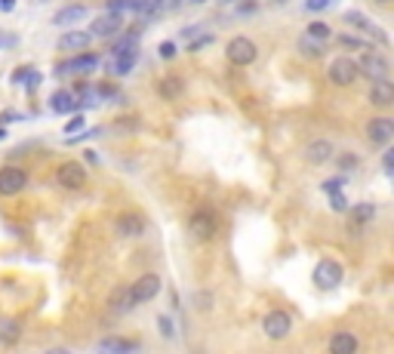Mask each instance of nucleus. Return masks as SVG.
<instances>
[{
  "mask_svg": "<svg viewBox=\"0 0 394 354\" xmlns=\"http://www.w3.org/2000/svg\"><path fill=\"white\" fill-rule=\"evenodd\" d=\"M225 59L231 62V65H237V68H246V65H253V62L259 59V46H256L253 37L237 34V37H231V41L225 43Z\"/></svg>",
  "mask_w": 394,
  "mask_h": 354,
  "instance_id": "obj_1",
  "label": "nucleus"
},
{
  "mask_svg": "<svg viewBox=\"0 0 394 354\" xmlns=\"http://www.w3.org/2000/svg\"><path fill=\"white\" fill-rule=\"evenodd\" d=\"M188 231H191V237H195V241H200V243L213 241L216 231H219V215H216L210 206H200V210L191 213Z\"/></svg>",
  "mask_w": 394,
  "mask_h": 354,
  "instance_id": "obj_2",
  "label": "nucleus"
},
{
  "mask_svg": "<svg viewBox=\"0 0 394 354\" xmlns=\"http://www.w3.org/2000/svg\"><path fill=\"white\" fill-rule=\"evenodd\" d=\"M311 281H314V287H318V290H336L339 283L345 281L342 262H336V259H321L318 265H314Z\"/></svg>",
  "mask_w": 394,
  "mask_h": 354,
  "instance_id": "obj_3",
  "label": "nucleus"
},
{
  "mask_svg": "<svg viewBox=\"0 0 394 354\" xmlns=\"http://www.w3.org/2000/svg\"><path fill=\"white\" fill-rule=\"evenodd\" d=\"M358 74H364L367 80H388L391 62L385 59L379 50H364V56L358 62Z\"/></svg>",
  "mask_w": 394,
  "mask_h": 354,
  "instance_id": "obj_4",
  "label": "nucleus"
},
{
  "mask_svg": "<svg viewBox=\"0 0 394 354\" xmlns=\"http://www.w3.org/2000/svg\"><path fill=\"white\" fill-rule=\"evenodd\" d=\"M327 77H330V83L339 90H345V87H351L354 80H358V62L349 59V56H339L330 62V68H327Z\"/></svg>",
  "mask_w": 394,
  "mask_h": 354,
  "instance_id": "obj_5",
  "label": "nucleus"
},
{
  "mask_svg": "<svg viewBox=\"0 0 394 354\" xmlns=\"http://www.w3.org/2000/svg\"><path fill=\"white\" fill-rule=\"evenodd\" d=\"M56 182L65 191H80L87 185V167L77 164V160H65V164L56 167Z\"/></svg>",
  "mask_w": 394,
  "mask_h": 354,
  "instance_id": "obj_6",
  "label": "nucleus"
},
{
  "mask_svg": "<svg viewBox=\"0 0 394 354\" xmlns=\"http://www.w3.org/2000/svg\"><path fill=\"white\" fill-rule=\"evenodd\" d=\"M262 330H265L268 339H274V342H281V339L290 336L293 330V318L287 311H281V308H272V311L262 318Z\"/></svg>",
  "mask_w": 394,
  "mask_h": 354,
  "instance_id": "obj_7",
  "label": "nucleus"
},
{
  "mask_svg": "<svg viewBox=\"0 0 394 354\" xmlns=\"http://www.w3.org/2000/svg\"><path fill=\"white\" fill-rule=\"evenodd\" d=\"M160 290H164V281H160V274H142L139 281L129 287V292H133V302L136 305H142V302H151V299H157L160 296Z\"/></svg>",
  "mask_w": 394,
  "mask_h": 354,
  "instance_id": "obj_8",
  "label": "nucleus"
},
{
  "mask_svg": "<svg viewBox=\"0 0 394 354\" xmlns=\"http://www.w3.org/2000/svg\"><path fill=\"white\" fill-rule=\"evenodd\" d=\"M92 68H99V56L90 50H80L74 52L68 62H62V65L56 68V77H68V74H87L92 71Z\"/></svg>",
  "mask_w": 394,
  "mask_h": 354,
  "instance_id": "obj_9",
  "label": "nucleus"
},
{
  "mask_svg": "<svg viewBox=\"0 0 394 354\" xmlns=\"http://www.w3.org/2000/svg\"><path fill=\"white\" fill-rule=\"evenodd\" d=\"M367 142L373 148H388L394 142V120L391 118H373L367 123Z\"/></svg>",
  "mask_w": 394,
  "mask_h": 354,
  "instance_id": "obj_10",
  "label": "nucleus"
},
{
  "mask_svg": "<svg viewBox=\"0 0 394 354\" xmlns=\"http://www.w3.org/2000/svg\"><path fill=\"white\" fill-rule=\"evenodd\" d=\"M28 185V173L22 167H3L0 169V197H15L22 194Z\"/></svg>",
  "mask_w": 394,
  "mask_h": 354,
  "instance_id": "obj_11",
  "label": "nucleus"
},
{
  "mask_svg": "<svg viewBox=\"0 0 394 354\" xmlns=\"http://www.w3.org/2000/svg\"><path fill=\"white\" fill-rule=\"evenodd\" d=\"M139 348L142 345L129 336H105V339H99L96 354H139Z\"/></svg>",
  "mask_w": 394,
  "mask_h": 354,
  "instance_id": "obj_12",
  "label": "nucleus"
},
{
  "mask_svg": "<svg viewBox=\"0 0 394 354\" xmlns=\"http://www.w3.org/2000/svg\"><path fill=\"white\" fill-rule=\"evenodd\" d=\"M123 25H127V19L118 13H102L99 19H92V25H90V34L92 37H114V34H120Z\"/></svg>",
  "mask_w": 394,
  "mask_h": 354,
  "instance_id": "obj_13",
  "label": "nucleus"
},
{
  "mask_svg": "<svg viewBox=\"0 0 394 354\" xmlns=\"http://www.w3.org/2000/svg\"><path fill=\"white\" fill-rule=\"evenodd\" d=\"M367 99H370V105H376V108H391L394 105V83L391 80H370Z\"/></svg>",
  "mask_w": 394,
  "mask_h": 354,
  "instance_id": "obj_14",
  "label": "nucleus"
},
{
  "mask_svg": "<svg viewBox=\"0 0 394 354\" xmlns=\"http://www.w3.org/2000/svg\"><path fill=\"white\" fill-rule=\"evenodd\" d=\"M358 336L351 333V330H336L333 336H330L327 342V351L330 354H358Z\"/></svg>",
  "mask_w": 394,
  "mask_h": 354,
  "instance_id": "obj_15",
  "label": "nucleus"
},
{
  "mask_svg": "<svg viewBox=\"0 0 394 354\" xmlns=\"http://www.w3.org/2000/svg\"><path fill=\"white\" fill-rule=\"evenodd\" d=\"M330 157H333V142H330V139H311V142L305 145V160L311 167H323Z\"/></svg>",
  "mask_w": 394,
  "mask_h": 354,
  "instance_id": "obj_16",
  "label": "nucleus"
},
{
  "mask_svg": "<svg viewBox=\"0 0 394 354\" xmlns=\"http://www.w3.org/2000/svg\"><path fill=\"white\" fill-rule=\"evenodd\" d=\"M136 308L133 302V292H129V287H118V290H111V296H108V311L111 314H129Z\"/></svg>",
  "mask_w": 394,
  "mask_h": 354,
  "instance_id": "obj_17",
  "label": "nucleus"
},
{
  "mask_svg": "<svg viewBox=\"0 0 394 354\" xmlns=\"http://www.w3.org/2000/svg\"><path fill=\"white\" fill-rule=\"evenodd\" d=\"M90 41H92L90 31H65V34L59 37L56 46L62 52H80V50H87L90 46Z\"/></svg>",
  "mask_w": 394,
  "mask_h": 354,
  "instance_id": "obj_18",
  "label": "nucleus"
},
{
  "mask_svg": "<svg viewBox=\"0 0 394 354\" xmlns=\"http://www.w3.org/2000/svg\"><path fill=\"white\" fill-rule=\"evenodd\" d=\"M87 3H68V6H62V10L52 15V25H59V28H65V25H74V22H80V19H87Z\"/></svg>",
  "mask_w": 394,
  "mask_h": 354,
  "instance_id": "obj_19",
  "label": "nucleus"
},
{
  "mask_svg": "<svg viewBox=\"0 0 394 354\" xmlns=\"http://www.w3.org/2000/svg\"><path fill=\"white\" fill-rule=\"evenodd\" d=\"M157 92H160V99H167V102H176V99L185 96V80L176 74H167L164 80L157 83Z\"/></svg>",
  "mask_w": 394,
  "mask_h": 354,
  "instance_id": "obj_20",
  "label": "nucleus"
},
{
  "mask_svg": "<svg viewBox=\"0 0 394 354\" xmlns=\"http://www.w3.org/2000/svg\"><path fill=\"white\" fill-rule=\"evenodd\" d=\"M118 231L123 237H139L145 231V219L139 213H120L118 215Z\"/></svg>",
  "mask_w": 394,
  "mask_h": 354,
  "instance_id": "obj_21",
  "label": "nucleus"
},
{
  "mask_svg": "<svg viewBox=\"0 0 394 354\" xmlns=\"http://www.w3.org/2000/svg\"><path fill=\"white\" fill-rule=\"evenodd\" d=\"M111 56H139V28H129L127 34L111 46Z\"/></svg>",
  "mask_w": 394,
  "mask_h": 354,
  "instance_id": "obj_22",
  "label": "nucleus"
},
{
  "mask_svg": "<svg viewBox=\"0 0 394 354\" xmlns=\"http://www.w3.org/2000/svg\"><path fill=\"white\" fill-rule=\"evenodd\" d=\"M50 108H52L56 114H71L74 108H77L74 92H71V90H59V92H52V96H50Z\"/></svg>",
  "mask_w": 394,
  "mask_h": 354,
  "instance_id": "obj_23",
  "label": "nucleus"
},
{
  "mask_svg": "<svg viewBox=\"0 0 394 354\" xmlns=\"http://www.w3.org/2000/svg\"><path fill=\"white\" fill-rule=\"evenodd\" d=\"M22 339V323L15 318H0V345H15Z\"/></svg>",
  "mask_w": 394,
  "mask_h": 354,
  "instance_id": "obj_24",
  "label": "nucleus"
},
{
  "mask_svg": "<svg viewBox=\"0 0 394 354\" xmlns=\"http://www.w3.org/2000/svg\"><path fill=\"white\" fill-rule=\"evenodd\" d=\"M136 62H139V56H114L108 71H111L114 77H129L133 74V68H136Z\"/></svg>",
  "mask_w": 394,
  "mask_h": 354,
  "instance_id": "obj_25",
  "label": "nucleus"
},
{
  "mask_svg": "<svg viewBox=\"0 0 394 354\" xmlns=\"http://www.w3.org/2000/svg\"><path fill=\"white\" fill-rule=\"evenodd\" d=\"M305 34L311 37V41H321V43H327L330 37H333V31H330L327 22H321V19H314V22H308V28H305Z\"/></svg>",
  "mask_w": 394,
  "mask_h": 354,
  "instance_id": "obj_26",
  "label": "nucleus"
},
{
  "mask_svg": "<svg viewBox=\"0 0 394 354\" xmlns=\"http://www.w3.org/2000/svg\"><path fill=\"white\" fill-rule=\"evenodd\" d=\"M349 213L358 225H367V222H373V215H376V204H354V206H349Z\"/></svg>",
  "mask_w": 394,
  "mask_h": 354,
  "instance_id": "obj_27",
  "label": "nucleus"
},
{
  "mask_svg": "<svg viewBox=\"0 0 394 354\" xmlns=\"http://www.w3.org/2000/svg\"><path fill=\"white\" fill-rule=\"evenodd\" d=\"M299 52L302 56H308V59H321L323 56V43L321 41H311V37H299Z\"/></svg>",
  "mask_w": 394,
  "mask_h": 354,
  "instance_id": "obj_28",
  "label": "nucleus"
},
{
  "mask_svg": "<svg viewBox=\"0 0 394 354\" xmlns=\"http://www.w3.org/2000/svg\"><path fill=\"white\" fill-rule=\"evenodd\" d=\"M342 19H345V25H351V28H358V31H364V34L370 31V25H373V22H370L364 13H358V10H349V13L342 15Z\"/></svg>",
  "mask_w": 394,
  "mask_h": 354,
  "instance_id": "obj_29",
  "label": "nucleus"
},
{
  "mask_svg": "<svg viewBox=\"0 0 394 354\" xmlns=\"http://www.w3.org/2000/svg\"><path fill=\"white\" fill-rule=\"evenodd\" d=\"M336 43L342 46V50H367V41H364V37H354V34H339Z\"/></svg>",
  "mask_w": 394,
  "mask_h": 354,
  "instance_id": "obj_30",
  "label": "nucleus"
},
{
  "mask_svg": "<svg viewBox=\"0 0 394 354\" xmlns=\"http://www.w3.org/2000/svg\"><path fill=\"white\" fill-rule=\"evenodd\" d=\"M358 164H360V157L354 151H345V154H339L336 157V167L342 169V173H351V169H358Z\"/></svg>",
  "mask_w": 394,
  "mask_h": 354,
  "instance_id": "obj_31",
  "label": "nucleus"
},
{
  "mask_svg": "<svg viewBox=\"0 0 394 354\" xmlns=\"http://www.w3.org/2000/svg\"><path fill=\"white\" fill-rule=\"evenodd\" d=\"M256 10H259V6H256V0H237V3L231 6V13H234L237 19H246V15H253Z\"/></svg>",
  "mask_w": 394,
  "mask_h": 354,
  "instance_id": "obj_32",
  "label": "nucleus"
},
{
  "mask_svg": "<svg viewBox=\"0 0 394 354\" xmlns=\"http://www.w3.org/2000/svg\"><path fill=\"white\" fill-rule=\"evenodd\" d=\"M22 83H25L28 92H34L37 87H41V71H37V68H31V65H25V77H22Z\"/></svg>",
  "mask_w": 394,
  "mask_h": 354,
  "instance_id": "obj_33",
  "label": "nucleus"
},
{
  "mask_svg": "<svg viewBox=\"0 0 394 354\" xmlns=\"http://www.w3.org/2000/svg\"><path fill=\"white\" fill-rule=\"evenodd\" d=\"M157 330H160V336H164L167 342H173L176 339V327H173V320H169V314H160L157 318Z\"/></svg>",
  "mask_w": 394,
  "mask_h": 354,
  "instance_id": "obj_34",
  "label": "nucleus"
},
{
  "mask_svg": "<svg viewBox=\"0 0 394 354\" xmlns=\"http://www.w3.org/2000/svg\"><path fill=\"white\" fill-rule=\"evenodd\" d=\"M108 13H118V15L133 13V0H108Z\"/></svg>",
  "mask_w": 394,
  "mask_h": 354,
  "instance_id": "obj_35",
  "label": "nucleus"
},
{
  "mask_svg": "<svg viewBox=\"0 0 394 354\" xmlns=\"http://www.w3.org/2000/svg\"><path fill=\"white\" fill-rule=\"evenodd\" d=\"M83 127H87V118H83V114H74V118L65 123V136H77Z\"/></svg>",
  "mask_w": 394,
  "mask_h": 354,
  "instance_id": "obj_36",
  "label": "nucleus"
},
{
  "mask_svg": "<svg viewBox=\"0 0 394 354\" xmlns=\"http://www.w3.org/2000/svg\"><path fill=\"white\" fill-rule=\"evenodd\" d=\"M210 43H216V34H200V37H195V41L188 43V52H197V50H206Z\"/></svg>",
  "mask_w": 394,
  "mask_h": 354,
  "instance_id": "obj_37",
  "label": "nucleus"
},
{
  "mask_svg": "<svg viewBox=\"0 0 394 354\" xmlns=\"http://www.w3.org/2000/svg\"><path fill=\"white\" fill-rule=\"evenodd\" d=\"M342 188H345V176H333V179H327L321 185L323 194H333V191H342Z\"/></svg>",
  "mask_w": 394,
  "mask_h": 354,
  "instance_id": "obj_38",
  "label": "nucleus"
},
{
  "mask_svg": "<svg viewBox=\"0 0 394 354\" xmlns=\"http://www.w3.org/2000/svg\"><path fill=\"white\" fill-rule=\"evenodd\" d=\"M330 206H333V213H349V200H345L342 191H333V194H330Z\"/></svg>",
  "mask_w": 394,
  "mask_h": 354,
  "instance_id": "obj_39",
  "label": "nucleus"
},
{
  "mask_svg": "<svg viewBox=\"0 0 394 354\" xmlns=\"http://www.w3.org/2000/svg\"><path fill=\"white\" fill-rule=\"evenodd\" d=\"M176 52H179V46H176L173 41H164L157 46V56L164 59V62H169V59H176Z\"/></svg>",
  "mask_w": 394,
  "mask_h": 354,
  "instance_id": "obj_40",
  "label": "nucleus"
},
{
  "mask_svg": "<svg viewBox=\"0 0 394 354\" xmlns=\"http://www.w3.org/2000/svg\"><path fill=\"white\" fill-rule=\"evenodd\" d=\"M382 173L385 176L394 173V151H391V145H388V148H382Z\"/></svg>",
  "mask_w": 394,
  "mask_h": 354,
  "instance_id": "obj_41",
  "label": "nucleus"
},
{
  "mask_svg": "<svg viewBox=\"0 0 394 354\" xmlns=\"http://www.w3.org/2000/svg\"><path fill=\"white\" fill-rule=\"evenodd\" d=\"M330 3H333V0H305V10L308 13H323Z\"/></svg>",
  "mask_w": 394,
  "mask_h": 354,
  "instance_id": "obj_42",
  "label": "nucleus"
},
{
  "mask_svg": "<svg viewBox=\"0 0 394 354\" xmlns=\"http://www.w3.org/2000/svg\"><path fill=\"white\" fill-rule=\"evenodd\" d=\"M367 34H370V37H376V43H379V46H388V34H385L382 28L370 25V31H367Z\"/></svg>",
  "mask_w": 394,
  "mask_h": 354,
  "instance_id": "obj_43",
  "label": "nucleus"
},
{
  "mask_svg": "<svg viewBox=\"0 0 394 354\" xmlns=\"http://www.w3.org/2000/svg\"><path fill=\"white\" fill-rule=\"evenodd\" d=\"M13 120H19L15 111H0V127H3V123H13Z\"/></svg>",
  "mask_w": 394,
  "mask_h": 354,
  "instance_id": "obj_44",
  "label": "nucleus"
},
{
  "mask_svg": "<svg viewBox=\"0 0 394 354\" xmlns=\"http://www.w3.org/2000/svg\"><path fill=\"white\" fill-rule=\"evenodd\" d=\"M15 10V0H0V13H13Z\"/></svg>",
  "mask_w": 394,
  "mask_h": 354,
  "instance_id": "obj_45",
  "label": "nucleus"
},
{
  "mask_svg": "<svg viewBox=\"0 0 394 354\" xmlns=\"http://www.w3.org/2000/svg\"><path fill=\"white\" fill-rule=\"evenodd\" d=\"M22 77H25V65H22V68H15V71H13V77H10V80H13V83H22Z\"/></svg>",
  "mask_w": 394,
  "mask_h": 354,
  "instance_id": "obj_46",
  "label": "nucleus"
},
{
  "mask_svg": "<svg viewBox=\"0 0 394 354\" xmlns=\"http://www.w3.org/2000/svg\"><path fill=\"white\" fill-rule=\"evenodd\" d=\"M83 160H87V164H99V154L96 151H87V154H83Z\"/></svg>",
  "mask_w": 394,
  "mask_h": 354,
  "instance_id": "obj_47",
  "label": "nucleus"
},
{
  "mask_svg": "<svg viewBox=\"0 0 394 354\" xmlns=\"http://www.w3.org/2000/svg\"><path fill=\"white\" fill-rule=\"evenodd\" d=\"M43 354H71L68 348H50V351H43Z\"/></svg>",
  "mask_w": 394,
  "mask_h": 354,
  "instance_id": "obj_48",
  "label": "nucleus"
},
{
  "mask_svg": "<svg viewBox=\"0 0 394 354\" xmlns=\"http://www.w3.org/2000/svg\"><path fill=\"white\" fill-rule=\"evenodd\" d=\"M3 139H6V129H3V127H0V142H3Z\"/></svg>",
  "mask_w": 394,
  "mask_h": 354,
  "instance_id": "obj_49",
  "label": "nucleus"
},
{
  "mask_svg": "<svg viewBox=\"0 0 394 354\" xmlns=\"http://www.w3.org/2000/svg\"><path fill=\"white\" fill-rule=\"evenodd\" d=\"M376 3H379V6H388V3H391V0H376Z\"/></svg>",
  "mask_w": 394,
  "mask_h": 354,
  "instance_id": "obj_50",
  "label": "nucleus"
},
{
  "mask_svg": "<svg viewBox=\"0 0 394 354\" xmlns=\"http://www.w3.org/2000/svg\"><path fill=\"white\" fill-rule=\"evenodd\" d=\"M188 3H210V0H188Z\"/></svg>",
  "mask_w": 394,
  "mask_h": 354,
  "instance_id": "obj_51",
  "label": "nucleus"
}]
</instances>
